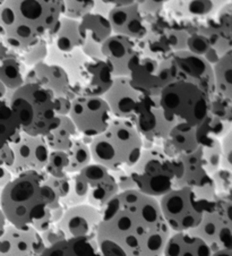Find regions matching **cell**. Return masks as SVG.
Segmentation results:
<instances>
[{
  "mask_svg": "<svg viewBox=\"0 0 232 256\" xmlns=\"http://www.w3.org/2000/svg\"><path fill=\"white\" fill-rule=\"evenodd\" d=\"M101 211L96 240L114 242L127 256H162L172 232L156 198L137 190L120 192Z\"/></svg>",
  "mask_w": 232,
  "mask_h": 256,
  "instance_id": "1",
  "label": "cell"
},
{
  "mask_svg": "<svg viewBox=\"0 0 232 256\" xmlns=\"http://www.w3.org/2000/svg\"><path fill=\"white\" fill-rule=\"evenodd\" d=\"M62 16V0H5L0 6L2 41L20 52L52 38Z\"/></svg>",
  "mask_w": 232,
  "mask_h": 256,
  "instance_id": "2",
  "label": "cell"
},
{
  "mask_svg": "<svg viewBox=\"0 0 232 256\" xmlns=\"http://www.w3.org/2000/svg\"><path fill=\"white\" fill-rule=\"evenodd\" d=\"M59 204L44 172L17 174L0 190V208L8 224L18 229H34Z\"/></svg>",
  "mask_w": 232,
  "mask_h": 256,
  "instance_id": "3",
  "label": "cell"
},
{
  "mask_svg": "<svg viewBox=\"0 0 232 256\" xmlns=\"http://www.w3.org/2000/svg\"><path fill=\"white\" fill-rule=\"evenodd\" d=\"M92 159L109 169L132 168L143 152L144 140L132 120L114 118L109 127L90 143Z\"/></svg>",
  "mask_w": 232,
  "mask_h": 256,
  "instance_id": "4",
  "label": "cell"
},
{
  "mask_svg": "<svg viewBox=\"0 0 232 256\" xmlns=\"http://www.w3.org/2000/svg\"><path fill=\"white\" fill-rule=\"evenodd\" d=\"M136 190L154 198H161L174 188L184 176V164L156 144L144 146L138 161L128 168Z\"/></svg>",
  "mask_w": 232,
  "mask_h": 256,
  "instance_id": "5",
  "label": "cell"
},
{
  "mask_svg": "<svg viewBox=\"0 0 232 256\" xmlns=\"http://www.w3.org/2000/svg\"><path fill=\"white\" fill-rule=\"evenodd\" d=\"M216 190L213 180L204 187H178L158 198V204L171 232H192L204 214L216 204Z\"/></svg>",
  "mask_w": 232,
  "mask_h": 256,
  "instance_id": "6",
  "label": "cell"
},
{
  "mask_svg": "<svg viewBox=\"0 0 232 256\" xmlns=\"http://www.w3.org/2000/svg\"><path fill=\"white\" fill-rule=\"evenodd\" d=\"M22 133L44 138L58 127L60 117L54 110V96L34 83H24L8 98Z\"/></svg>",
  "mask_w": 232,
  "mask_h": 256,
  "instance_id": "7",
  "label": "cell"
},
{
  "mask_svg": "<svg viewBox=\"0 0 232 256\" xmlns=\"http://www.w3.org/2000/svg\"><path fill=\"white\" fill-rule=\"evenodd\" d=\"M158 101L166 118L178 130L197 128L210 114V98L196 85L184 80L166 85Z\"/></svg>",
  "mask_w": 232,
  "mask_h": 256,
  "instance_id": "8",
  "label": "cell"
},
{
  "mask_svg": "<svg viewBox=\"0 0 232 256\" xmlns=\"http://www.w3.org/2000/svg\"><path fill=\"white\" fill-rule=\"evenodd\" d=\"M231 208V193H216L214 206L205 213L200 224L190 232L202 238L212 253L232 248Z\"/></svg>",
  "mask_w": 232,
  "mask_h": 256,
  "instance_id": "9",
  "label": "cell"
},
{
  "mask_svg": "<svg viewBox=\"0 0 232 256\" xmlns=\"http://www.w3.org/2000/svg\"><path fill=\"white\" fill-rule=\"evenodd\" d=\"M70 118L82 138L93 140L102 134L114 116L103 96H78L72 100Z\"/></svg>",
  "mask_w": 232,
  "mask_h": 256,
  "instance_id": "10",
  "label": "cell"
},
{
  "mask_svg": "<svg viewBox=\"0 0 232 256\" xmlns=\"http://www.w3.org/2000/svg\"><path fill=\"white\" fill-rule=\"evenodd\" d=\"M128 78L143 96H158L166 85L174 82L176 72L170 57L158 60L140 54L130 67Z\"/></svg>",
  "mask_w": 232,
  "mask_h": 256,
  "instance_id": "11",
  "label": "cell"
},
{
  "mask_svg": "<svg viewBox=\"0 0 232 256\" xmlns=\"http://www.w3.org/2000/svg\"><path fill=\"white\" fill-rule=\"evenodd\" d=\"M70 100L78 96H103L111 88L114 76L104 60L86 59L70 76Z\"/></svg>",
  "mask_w": 232,
  "mask_h": 256,
  "instance_id": "12",
  "label": "cell"
},
{
  "mask_svg": "<svg viewBox=\"0 0 232 256\" xmlns=\"http://www.w3.org/2000/svg\"><path fill=\"white\" fill-rule=\"evenodd\" d=\"M176 72V80H184L200 88L210 98L216 96L213 65L205 58L192 54L188 50H180L170 54Z\"/></svg>",
  "mask_w": 232,
  "mask_h": 256,
  "instance_id": "13",
  "label": "cell"
},
{
  "mask_svg": "<svg viewBox=\"0 0 232 256\" xmlns=\"http://www.w3.org/2000/svg\"><path fill=\"white\" fill-rule=\"evenodd\" d=\"M132 122L145 142L152 144L166 140L174 128L163 114L158 96H144Z\"/></svg>",
  "mask_w": 232,
  "mask_h": 256,
  "instance_id": "14",
  "label": "cell"
},
{
  "mask_svg": "<svg viewBox=\"0 0 232 256\" xmlns=\"http://www.w3.org/2000/svg\"><path fill=\"white\" fill-rule=\"evenodd\" d=\"M10 146L14 152V164L10 169L12 176L28 172H44L50 154L44 138L22 133Z\"/></svg>",
  "mask_w": 232,
  "mask_h": 256,
  "instance_id": "15",
  "label": "cell"
},
{
  "mask_svg": "<svg viewBox=\"0 0 232 256\" xmlns=\"http://www.w3.org/2000/svg\"><path fill=\"white\" fill-rule=\"evenodd\" d=\"M101 220V208L84 203L67 208L57 227L65 234L67 240L78 237L96 238Z\"/></svg>",
  "mask_w": 232,
  "mask_h": 256,
  "instance_id": "16",
  "label": "cell"
},
{
  "mask_svg": "<svg viewBox=\"0 0 232 256\" xmlns=\"http://www.w3.org/2000/svg\"><path fill=\"white\" fill-rule=\"evenodd\" d=\"M41 256H127L120 247L110 240H96L91 237L64 240L46 247Z\"/></svg>",
  "mask_w": 232,
  "mask_h": 256,
  "instance_id": "17",
  "label": "cell"
},
{
  "mask_svg": "<svg viewBox=\"0 0 232 256\" xmlns=\"http://www.w3.org/2000/svg\"><path fill=\"white\" fill-rule=\"evenodd\" d=\"M101 52L103 60L108 64L114 78L130 76V67L140 56L136 41L116 34L101 46Z\"/></svg>",
  "mask_w": 232,
  "mask_h": 256,
  "instance_id": "18",
  "label": "cell"
},
{
  "mask_svg": "<svg viewBox=\"0 0 232 256\" xmlns=\"http://www.w3.org/2000/svg\"><path fill=\"white\" fill-rule=\"evenodd\" d=\"M78 31L82 38L80 50L88 59L103 60L101 46L112 36L108 17L91 12L78 20Z\"/></svg>",
  "mask_w": 232,
  "mask_h": 256,
  "instance_id": "19",
  "label": "cell"
},
{
  "mask_svg": "<svg viewBox=\"0 0 232 256\" xmlns=\"http://www.w3.org/2000/svg\"><path fill=\"white\" fill-rule=\"evenodd\" d=\"M143 94L136 90L128 76L114 78V80L103 99L108 104L114 118L132 120L138 109Z\"/></svg>",
  "mask_w": 232,
  "mask_h": 256,
  "instance_id": "20",
  "label": "cell"
},
{
  "mask_svg": "<svg viewBox=\"0 0 232 256\" xmlns=\"http://www.w3.org/2000/svg\"><path fill=\"white\" fill-rule=\"evenodd\" d=\"M80 174L88 185L86 203L90 206L102 208L120 193L112 172L101 164L92 162Z\"/></svg>",
  "mask_w": 232,
  "mask_h": 256,
  "instance_id": "21",
  "label": "cell"
},
{
  "mask_svg": "<svg viewBox=\"0 0 232 256\" xmlns=\"http://www.w3.org/2000/svg\"><path fill=\"white\" fill-rule=\"evenodd\" d=\"M46 250L40 234L34 229H18L8 224L0 237V256H41Z\"/></svg>",
  "mask_w": 232,
  "mask_h": 256,
  "instance_id": "22",
  "label": "cell"
},
{
  "mask_svg": "<svg viewBox=\"0 0 232 256\" xmlns=\"http://www.w3.org/2000/svg\"><path fill=\"white\" fill-rule=\"evenodd\" d=\"M112 33L134 41L144 40L148 34L145 24V16L137 4L112 7L106 15Z\"/></svg>",
  "mask_w": 232,
  "mask_h": 256,
  "instance_id": "23",
  "label": "cell"
},
{
  "mask_svg": "<svg viewBox=\"0 0 232 256\" xmlns=\"http://www.w3.org/2000/svg\"><path fill=\"white\" fill-rule=\"evenodd\" d=\"M24 83H34L48 90L54 96H66L70 91V78L64 67L52 62H40L28 70Z\"/></svg>",
  "mask_w": 232,
  "mask_h": 256,
  "instance_id": "24",
  "label": "cell"
},
{
  "mask_svg": "<svg viewBox=\"0 0 232 256\" xmlns=\"http://www.w3.org/2000/svg\"><path fill=\"white\" fill-rule=\"evenodd\" d=\"M231 15V2H229L218 10V20H214L198 31L208 38L210 46L220 56L232 50Z\"/></svg>",
  "mask_w": 232,
  "mask_h": 256,
  "instance_id": "25",
  "label": "cell"
},
{
  "mask_svg": "<svg viewBox=\"0 0 232 256\" xmlns=\"http://www.w3.org/2000/svg\"><path fill=\"white\" fill-rule=\"evenodd\" d=\"M206 242L190 232H172L166 240L162 256H210Z\"/></svg>",
  "mask_w": 232,
  "mask_h": 256,
  "instance_id": "26",
  "label": "cell"
},
{
  "mask_svg": "<svg viewBox=\"0 0 232 256\" xmlns=\"http://www.w3.org/2000/svg\"><path fill=\"white\" fill-rule=\"evenodd\" d=\"M179 158L184 164V176L179 180L177 188L178 187L200 188L212 182V178L204 169L203 160H202V148L190 154H182L179 156Z\"/></svg>",
  "mask_w": 232,
  "mask_h": 256,
  "instance_id": "27",
  "label": "cell"
},
{
  "mask_svg": "<svg viewBox=\"0 0 232 256\" xmlns=\"http://www.w3.org/2000/svg\"><path fill=\"white\" fill-rule=\"evenodd\" d=\"M162 143V148L171 156L190 154L202 148L197 138L196 128H192V130L172 128L168 138Z\"/></svg>",
  "mask_w": 232,
  "mask_h": 256,
  "instance_id": "28",
  "label": "cell"
},
{
  "mask_svg": "<svg viewBox=\"0 0 232 256\" xmlns=\"http://www.w3.org/2000/svg\"><path fill=\"white\" fill-rule=\"evenodd\" d=\"M54 39V48L60 54H70L80 49L82 38L78 31V20L62 16L57 31L52 36Z\"/></svg>",
  "mask_w": 232,
  "mask_h": 256,
  "instance_id": "29",
  "label": "cell"
},
{
  "mask_svg": "<svg viewBox=\"0 0 232 256\" xmlns=\"http://www.w3.org/2000/svg\"><path fill=\"white\" fill-rule=\"evenodd\" d=\"M77 138L80 134L70 116H62L58 127L44 136V140L50 151L67 152Z\"/></svg>",
  "mask_w": 232,
  "mask_h": 256,
  "instance_id": "30",
  "label": "cell"
},
{
  "mask_svg": "<svg viewBox=\"0 0 232 256\" xmlns=\"http://www.w3.org/2000/svg\"><path fill=\"white\" fill-rule=\"evenodd\" d=\"M216 96L232 101V50L213 65Z\"/></svg>",
  "mask_w": 232,
  "mask_h": 256,
  "instance_id": "31",
  "label": "cell"
},
{
  "mask_svg": "<svg viewBox=\"0 0 232 256\" xmlns=\"http://www.w3.org/2000/svg\"><path fill=\"white\" fill-rule=\"evenodd\" d=\"M26 72V67L20 60V54L0 60V82L5 85L10 96V93L24 85Z\"/></svg>",
  "mask_w": 232,
  "mask_h": 256,
  "instance_id": "32",
  "label": "cell"
},
{
  "mask_svg": "<svg viewBox=\"0 0 232 256\" xmlns=\"http://www.w3.org/2000/svg\"><path fill=\"white\" fill-rule=\"evenodd\" d=\"M22 130L8 100L0 101V148L15 143L20 138Z\"/></svg>",
  "mask_w": 232,
  "mask_h": 256,
  "instance_id": "33",
  "label": "cell"
},
{
  "mask_svg": "<svg viewBox=\"0 0 232 256\" xmlns=\"http://www.w3.org/2000/svg\"><path fill=\"white\" fill-rule=\"evenodd\" d=\"M182 17L200 18L218 12L210 0H171L166 5Z\"/></svg>",
  "mask_w": 232,
  "mask_h": 256,
  "instance_id": "34",
  "label": "cell"
},
{
  "mask_svg": "<svg viewBox=\"0 0 232 256\" xmlns=\"http://www.w3.org/2000/svg\"><path fill=\"white\" fill-rule=\"evenodd\" d=\"M67 154L68 174H78L85 167H88V164H91L93 162L90 144L85 143L80 138H77L74 142H72L70 148L67 151Z\"/></svg>",
  "mask_w": 232,
  "mask_h": 256,
  "instance_id": "35",
  "label": "cell"
},
{
  "mask_svg": "<svg viewBox=\"0 0 232 256\" xmlns=\"http://www.w3.org/2000/svg\"><path fill=\"white\" fill-rule=\"evenodd\" d=\"M186 50L190 51L192 54H197V56L205 58L210 65H214V64L218 60V58L221 57L220 54L216 52V50L213 49V46H210L208 38L200 32L189 34L187 39Z\"/></svg>",
  "mask_w": 232,
  "mask_h": 256,
  "instance_id": "36",
  "label": "cell"
},
{
  "mask_svg": "<svg viewBox=\"0 0 232 256\" xmlns=\"http://www.w3.org/2000/svg\"><path fill=\"white\" fill-rule=\"evenodd\" d=\"M88 198V185L83 176L78 174H70V193L65 198L60 200L66 208L80 206L86 203Z\"/></svg>",
  "mask_w": 232,
  "mask_h": 256,
  "instance_id": "37",
  "label": "cell"
},
{
  "mask_svg": "<svg viewBox=\"0 0 232 256\" xmlns=\"http://www.w3.org/2000/svg\"><path fill=\"white\" fill-rule=\"evenodd\" d=\"M20 56L25 67H33L38 64L46 62V58L49 57L48 41L46 39L40 40L34 46L20 51Z\"/></svg>",
  "mask_w": 232,
  "mask_h": 256,
  "instance_id": "38",
  "label": "cell"
},
{
  "mask_svg": "<svg viewBox=\"0 0 232 256\" xmlns=\"http://www.w3.org/2000/svg\"><path fill=\"white\" fill-rule=\"evenodd\" d=\"M202 160L204 169L210 176L222 168V148L221 140H216L208 146L202 148Z\"/></svg>",
  "mask_w": 232,
  "mask_h": 256,
  "instance_id": "39",
  "label": "cell"
},
{
  "mask_svg": "<svg viewBox=\"0 0 232 256\" xmlns=\"http://www.w3.org/2000/svg\"><path fill=\"white\" fill-rule=\"evenodd\" d=\"M98 0H62L64 16L80 20L93 12Z\"/></svg>",
  "mask_w": 232,
  "mask_h": 256,
  "instance_id": "40",
  "label": "cell"
},
{
  "mask_svg": "<svg viewBox=\"0 0 232 256\" xmlns=\"http://www.w3.org/2000/svg\"><path fill=\"white\" fill-rule=\"evenodd\" d=\"M68 167V154L64 151H50L49 159L44 172L51 177L66 176Z\"/></svg>",
  "mask_w": 232,
  "mask_h": 256,
  "instance_id": "41",
  "label": "cell"
},
{
  "mask_svg": "<svg viewBox=\"0 0 232 256\" xmlns=\"http://www.w3.org/2000/svg\"><path fill=\"white\" fill-rule=\"evenodd\" d=\"M210 178L216 186V193H231L232 172L230 169L220 168L210 174Z\"/></svg>",
  "mask_w": 232,
  "mask_h": 256,
  "instance_id": "42",
  "label": "cell"
},
{
  "mask_svg": "<svg viewBox=\"0 0 232 256\" xmlns=\"http://www.w3.org/2000/svg\"><path fill=\"white\" fill-rule=\"evenodd\" d=\"M46 182L54 190L58 198L62 200L70 193V174H66L62 177H51L46 174Z\"/></svg>",
  "mask_w": 232,
  "mask_h": 256,
  "instance_id": "43",
  "label": "cell"
},
{
  "mask_svg": "<svg viewBox=\"0 0 232 256\" xmlns=\"http://www.w3.org/2000/svg\"><path fill=\"white\" fill-rule=\"evenodd\" d=\"M171 0H136L137 6L144 16H156L164 8Z\"/></svg>",
  "mask_w": 232,
  "mask_h": 256,
  "instance_id": "44",
  "label": "cell"
},
{
  "mask_svg": "<svg viewBox=\"0 0 232 256\" xmlns=\"http://www.w3.org/2000/svg\"><path fill=\"white\" fill-rule=\"evenodd\" d=\"M114 174L116 179V182H117L119 192H127V190H136L135 182L132 180L128 169H118L111 172Z\"/></svg>",
  "mask_w": 232,
  "mask_h": 256,
  "instance_id": "45",
  "label": "cell"
},
{
  "mask_svg": "<svg viewBox=\"0 0 232 256\" xmlns=\"http://www.w3.org/2000/svg\"><path fill=\"white\" fill-rule=\"evenodd\" d=\"M40 236H41V240L44 242V244L46 247H50L54 244H57V242H62L64 240H67V237L65 236V234H64L62 230H60L57 224L54 226H51L49 229L44 230V232H40Z\"/></svg>",
  "mask_w": 232,
  "mask_h": 256,
  "instance_id": "46",
  "label": "cell"
},
{
  "mask_svg": "<svg viewBox=\"0 0 232 256\" xmlns=\"http://www.w3.org/2000/svg\"><path fill=\"white\" fill-rule=\"evenodd\" d=\"M222 168L231 170V132L221 138Z\"/></svg>",
  "mask_w": 232,
  "mask_h": 256,
  "instance_id": "47",
  "label": "cell"
},
{
  "mask_svg": "<svg viewBox=\"0 0 232 256\" xmlns=\"http://www.w3.org/2000/svg\"><path fill=\"white\" fill-rule=\"evenodd\" d=\"M72 108V100L67 96H54V110L59 117L68 116Z\"/></svg>",
  "mask_w": 232,
  "mask_h": 256,
  "instance_id": "48",
  "label": "cell"
},
{
  "mask_svg": "<svg viewBox=\"0 0 232 256\" xmlns=\"http://www.w3.org/2000/svg\"><path fill=\"white\" fill-rule=\"evenodd\" d=\"M14 164V152L10 145L0 148V167L10 170Z\"/></svg>",
  "mask_w": 232,
  "mask_h": 256,
  "instance_id": "49",
  "label": "cell"
},
{
  "mask_svg": "<svg viewBox=\"0 0 232 256\" xmlns=\"http://www.w3.org/2000/svg\"><path fill=\"white\" fill-rule=\"evenodd\" d=\"M103 4H106V6L110 8L112 7H119V6H127L134 4L136 0H101Z\"/></svg>",
  "mask_w": 232,
  "mask_h": 256,
  "instance_id": "50",
  "label": "cell"
},
{
  "mask_svg": "<svg viewBox=\"0 0 232 256\" xmlns=\"http://www.w3.org/2000/svg\"><path fill=\"white\" fill-rule=\"evenodd\" d=\"M8 224H8V221L6 219L5 214H4L2 210V208H0V237H2V234H5L6 228L8 227Z\"/></svg>",
  "mask_w": 232,
  "mask_h": 256,
  "instance_id": "51",
  "label": "cell"
},
{
  "mask_svg": "<svg viewBox=\"0 0 232 256\" xmlns=\"http://www.w3.org/2000/svg\"><path fill=\"white\" fill-rule=\"evenodd\" d=\"M8 98H10V92H8V90L6 88L5 85L0 82V101L8 100Z\"/></svg>",
  "mask_w": 232,
  "mask_h": 256,
  "instance_id": "52",
  "label": "cell"
},
{
  "mask_svg": "<svg viewBox=\"0 0 232 256\" xmlns=\"http://www.w3.org/2000/svg\"><path fill=\"white\" fill-rule=\"evenodd\" d=\"M210 256H232V248H226V250L213 252Z\"/></svg>",
  "mask_w": 232,
  "mask_h": 256,
  "instance_id": "53",
  "label": "cell"
},
{
  "mask_svg": "<svg viewBox=\"0 0 232 256\" xmlns=\"http://www.w3.org/2000/svg\"><path fill=\"white\" fill-rule=\"evenodd\" d=\"M210 2H213L214 7H216V10H218L220 8H222L224 5H226V4L230 2V0H210Z\"/></svg>",
  "mask_w": 232,
  "mask_h": 256,
  "instance_id": "54",
  "label": "cell"
},
{
  "mask_svg": "<svg viewBox=\"0 0 232 256\" xmlns=\"http://www.w3.org/2000/svg\"><path fill=\"white\" fill-rule=\"evenodd\" d=\"M4 2H5V0H0V6H2V4H4Z\"/></svg>",
  "mask_w": 232,
  "mask_h": 256,
  "instance_id": "55",
  "label": "cell"
},
{
  "mask_svg": "<svg viewBox=\"0 0 232 256\" xmlns=\"http://www.w3.org/2000/svg\"><path fill=\"white\" fill-rule=\"evenodd\" d=\"M0 40H2V33H0Z\"/></svg>",
  "mask_w": 232,
  "mask_h": 256,
  "instance_id": "56",
  "label": "cell"
}]
</instances>
